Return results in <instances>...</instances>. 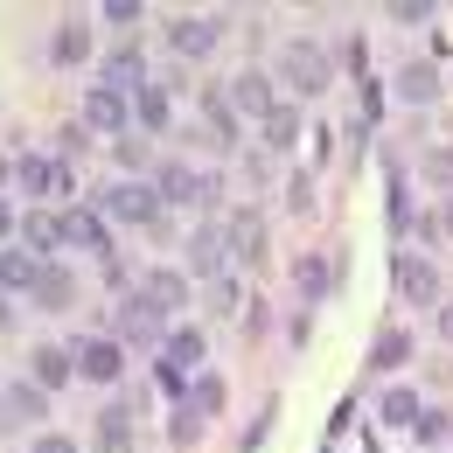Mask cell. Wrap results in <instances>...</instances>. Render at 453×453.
I'll return each mask as SVG.
<instances>
[{"instance_id": "7c38bea8", "label": "cell", "mask_w": 453, "mask_h": 453, "mask_svg": "<svg viewBox=\"0 0 453 453\" xmlns=\"http://www.w3.org/2000/svg\"><path fill=\"white\" fill-rule=\"evenodd\" d=\"M188 293H196V286H188V273H174V265L147 273V286H140V300H147L154 314H181V307H188Z\"/></svg>"}, {"instance_id": "8992f818", "label": "cell", "mask_w": 453, "mask_h": 453, "mask_svg": "<svg viewBox=\"0 0 453 453\" xmlns=\"http://www.w3.org/2000/svg\"><path fill=\"white\" fill-rule=\"evenodd\" d=\"M224 42V21H210V14H188V21H168V50L188 63H203L210 50Z\"/></svg>"}, {"instance_id": "e0dca14e", "label": "cell", "mask_w": 453, "mask_h": 453, "mask_svg": "<svg viewBox=\"0 0 453 453\" xmlns=\"http://www.w3.org/2000/svg\"><path fill=\"white\" fill-rule=\"evenodd\" d=\"M63 237L84 244V251H105V258H112V244H105V217H98V210H70V217H63Z\"/></svg>"}, {"instance_id": "603a6c76", "label": "cell", "mask_w": 453, "mask_h": 453, "mask_svg": "<svg viewBox=\"0 0 453 453\" xmlns=\"http://www.w3.org/2000/svg\"><path fill=\"white\" fill-rule=\"evenodd\" d=\"M98 453H133V418H126L119 404L98 411Z\"/></svg>"}, {"instance_id": "5b68a950", "label": "cell", "mask_w": 453, "mask_h": 453, "mask_svg": "<svg viewBox=\"0 0 453 453\" xmlns=\"http://www.w3.org/2000/svg\"><path fill=\"white\" fill-rule=\"evenodd\" d=\"M391 286L404 293V300L433 307V300H440V265H433V258H418V251H397V258H391Z\"/></svg>"}, {"instance_id": "52a82bcc", "label": "cell", "mask_w": 453, "mask_h": 453, "mask_svg": "<svg viewBox=\"0 0 453 453\" xmlns=\"http://www.w3.org/2000/svg\"><path fill=\"white\" fill-rule=\"evenodd\" d=\"M42 418H50V391L35 377H21V384L0 391V426H42Z\"/></svg>"}, {"instance_id": "5bb4252c", "label": "cell", "mask_w": 453, "mask_h": 453, "mask_svg": "<svg viewBox=\"0 0 453 453\" xmlns=\"http://www.w3.org/2000/svg\"><path fill=\"white\" fill-rule=\"evenodd\" d=\"M224 237H230L237 258H265V217H258V210H230Z\"/></svg>"}, {"instance_id": "836d02e7", "label": "cell", "mask_w": 453, "mask_h": 453, "mask_svg": "<svg viewBox=\"0 0 453 453\" xmlns=\"http://www.w3.org/2000/svg\"><path fill=\"white\" fill-rule=\"evenodd\" d=\"M210 307H217V314H237V307H244V286H237V280H217V286H210Z\"/></svg>"}, {"instance_id": "74e56055", "label": "cell", "mask_w": 453, "mask_h": 453, "mask_svg": "<svg viewBox=\"0 0 453 453\" xmlns=\"http://www.w3.org/2000/svg\"><path fill=\"white\" fill-rule=\"evenodd\" d=\"M7 230H21V224H14V210H7V203H0V237H7Z\"/></svg>"}, {"instance_id": "4dcf8cb0", "label": "cell", "mask_w": 453, "mask_h": 453, "mask_svg": "<svg viewBox=\"0 0 453 453\" xmlns=\"http://www.w3.org/2000/svg\"><path fill=\"white\" fill-rule=\"evenodd\" d=\"M188 404H196L203 418H210V411H224V384H217V377H196V384H188Z\"/></svg>"}, {"instance_id": "ffe728a7", "label": "cell", "mask_w": 453, "mask_h": 453, "mask_svg": "<svg viewBox=\"0 0 453 453\" xmlns=\"http://www.w3.org/2000/svg\"><path fill=\"white\" fill-rule=\"evenodd\" d=\"M35 280H42V258L21 244H0V286H35Z\"/></svg>"}, {"instance_id": "83f0119b", "label": "cell", "mask_w": 453, "mask_h": 453, "mask_svg": "<svg viewBox=\"0 0 453 453\" xmlns=\"http://www.w3.org/2000/svg\"><path fill=\"white\" fill-rule=\"evenodd\" d=\"M293 280H300V293H307V300H321V293H328V280H335V265H328V258H300V265H293Z\"/></svg>"}, {"instance_id": "d4e9b609", "label": "cell", "mask_w": 453, "mask_h": 453, "mask_svg": "<svg viewBox=\"0 0 453 453\" xmlns=\"http://www.w3.org/2000/svg\"><path fill=\"white\" fill-rule=\"evenodd\" d=\"M300 140V112L293 105H273V119H265V154H286Z\"/></svg>"}, {"instance_id": "9a60e30c", "label": "cell", "mask_w": 453, "mask_h": 453, "mask_svg": "<svg viewBox=\"0 0 453 453\" xmlns=\"http://www.w3.org/2000/svg\"><path fill=\"white\" fill-rule=\"evenodd\" d=\"M174 98H168V84H147V91H140V98H133V126H140V133H168L174 126Z\"/></svg>"}, {"instance_id": "44dd1931", "label": "cell", "mask_w": 453, "mask_h": 453, "mask_svg": "<svg viewBox=\"0 0 453 453\" xmlns=\"http://www.w3.org/2000/svg\"><path fill=\"white\" fill-rule=\"evenodd\" d=\"M70 377H77V356L70 349H35V384L42 391H63Z\"/></svg>"}, {"instance_id": "ab89813d", "label": "cell", "mask_w": 453, "mask_h": 453, "mask_svg": "<svg viewBox=\"0 0 453 453\" xmlns=\"http://www.w3.org/2000/svg\"><path fill=\"white\" fill-rule=\"evenodd\" d=\"M440 237H453V203H447V210H440Z\"/></svg>"}, {"instance_id": "277c9868", "label": "cell", "mask_w": 453, "mask_h": 453, "mask_svg": "<svg viewBox=\"0 0 453 453\" xmlns=\"http://www.w3.org/2000/svg\"><path fill=\"white\" fill-rule=\"evenodd\" d=\"M188 265H196L210 286H217V280H237V273H230V265H237V251H230L224 224H210V230H196V237H188Z\"/></svg>"}, {"instance_id": "3957f363", "label": "cell", "mask_w": 453, "mask_h": 453, "mask_svg": "<svg viewBox=\"0 0 453 453\" xmlns=\"http://www.w3.org/2000/svg\"><path fill=\"white\" fill-rule=\"evenodd\" d=\"M280 70H286V84H293V91H307V98L335 84V70H328V50H321V42H286Z\"/></svg>"}, {"instance_id": "9c48e42d", "label": "cell", "mask_w": 453, "mask_h": 453, "mask_svg": "<svg viewBox=\"0 0 453 453\" xmlns=\"http://www.w3.org/2000/svg\"><path fill=\"white\" fill-rule=\"evenodd\" d=\"M14 181H21V196H70V168H63L57 154H21L14 161Z\"/></svg>"}, {"instance_id": "f1b7e54d", "label": "cell", "mask_w": 453, "mask_h": 453, "mask_svg": "<svg viewBox=\"0 0 453 453\" xmlns=\"http://www.w3.org/2000/svg\"><path fill=\"white\" fill-rule=\"evenodd\" d=\"M203 112H210V126H217V133L230 140V126H237V112H230V91H224V84H210V91H203Z\"/></svg>"}, {"instance_id": "4316f807", "label": "cell", "mask_w": 453, "mask_h": 453, "mask_svg": "<svg viewBox=\"0 0 453 453\" xmlns=\"http://www.w3.org/2000/svg\"><path fill=\"white\" fill-rule=\"evenodd\" d=\"M70 293H77V280L57 273V265H42V280H35V307H70Z\"/></svg>"}, {"instance_id": "1f68e13d", "label": "cell", "mask_w": 453, "mask_h": 453, "mask_svg": "<svg viewBox=\"0 0 453 453\" xmlns=\"http://www.w3.org/2000/svg\"><path fill=\"white\" fill-rule=\"evenodd\" d=\"M418 440H426V447H447V440H453V418H447V411H426V418H418Z\"/></svg>"}, {"instance_id": "d6986e66", "label": "cell", "mask_w": 453, "mask_h": 453, "mask_svg": "<svg viewBox=\"0 0 453 453\" xmlns=\"http://www.w3.org/2000/svg\"><path fill=\"white\" fill-rule=\"evenodd\" d=\"M57 237H63V217H50V210H28L21 217V251H57Z\"/></svg>"}, {"instance_id": "d590c367", "label": "cell", "mask_w": 453, "mask_h": 453, "mask_svg": "<svg viewBox=\"0 0 453 453\" xmlns=\"http://www.w3.org/2000/svg\"><path fill=\"white\" fill-rule=\"evenodd\" d=\"M35 453H77V440H70V433H42V440H35Z\"/></svg>"}, {"instance_id": "484cf974", "label": "cell", "mask_w": 453, "mask_h": 453, "mask_svg": "<svg viewBox=\"0 0 453 453\" xmlns=\"http://www.w3.org/2000/svg\"><path fill=\"white\" fill-rule=\"evenodd\" d=\"M404 363H411V335H404V328L377 335V349H370V370H404Z\"/></svg>"}, {"instance_id": "f35d334b", "label": "cell", "mask_w": 453, "mask_h": 453, "mask_svg": "<svg viewBox=\"0 0 453 453\" xmlns=\"http://www.w3.org/2000/svg\"><path fill=\"white\" fill-rule=\"evenodd\" d=\"M440 335H447V342H453V307H440Z\"/></svg>"}, {"instance_id": "8d00e7d4", "label": "cell", "mask_w": 453, "mask_h": 453, "mask_svg": "<svg viewBox=\"0 0 453 453\" xmlns=\"http://www.w3.org/2000/svg\"><path fill=\"white\" fill-rule=\"evenodd\" d=\"M391 14H397V21H426V14H433V0H397Z\"/></svg>"}, {"instance_id": "8fae6325", "label": "cell", "mask_w": 453, "mask_h": 453, "mask_svg": "<svg viewBox=\"0 0 453 453\" xmlns=\"http://www.w3.org/2000/svg\"><path fill=\"white\" fill-rule=\"evenodd\" d=\"M84 126H91V133H119V140H126V126H133V98H119V91H105V84H98V91L84 98Z\"/></svg>"}, {"instance_id": "30bf717a", "label": "cell", "mask_w": 453, "mask_h": 453, "mask_svg": "<svg viewBox=\"0 0 453 453\" xmlns=\"http://www.w3.org/2000/svg\"><path fill=\"white\" fill-rule=\"evenodd\" d=\"M119 342H154V349H161V342H168V314H154L140 293H126V300H119Z\"/></svg>"}, {"instance_id": "6da1fadb", "label": "cell", "mask_w": 453, "mask_h": 453, "mask_svg": "<svg viewBox=\"0 0 453 453\" xmlns=\"http://www.w3.org/2000/svg\"><path fill=\"white\" fill-rule=\"evenodd\" d=\"M98 217L168 237V230H161V196H154V181H112V188H105V203H98Z\"/></svg>"}, {"instance_id": "2e32d148", "label": "cell", "mask_w": 453, "mask_h": 453, "mask_svg": "<svg viewBox=\"0 0 453 453\" xmlns=\"http://www.w3.org/2000/svg\"><path fill=\"white\" fill-rule=\"evenodd\" d=\"M377 418L404 433V426H418V418H426V404H418V391H404V384H391V391L377 397Z\"/></svg>"}, {"instance_id": "ac0fdd59", "label": "cell", "mask_w": 453, "mask_h": 453, "mask_svg": "<svg viewBox=\"0 0 453 453\" xmlns=\"http://www.w3.org/2000/svg\"><path fill=\"white\" fill-rule=\"evenodd\" d=\"M397 98H404V105L440 98V70H433V63H404V70H397Z\"/></svg>"}, {"instance_id": "cb8c5ba5", "label": "cell", "mask_w": 453, "mask_h": 453, "mask_svg": "<svg viewBox=\"0 0 453 453\" xmlns=\"http://www.w3.org/2000/svg\"><path fill=\"white\" fill-rule=\"evenodd\" d=\"M161 363H174V370L203 363V328H168V342H161Z\"/></svg>"}, {"instance_id": "f546056e", "label": "cell", "mask_w": 453, "mask_h": 453, "mask_svg": "<svg viewBox=\"0 0 453 453\" xmlns=\"http://www.w3.org/2000/svg\"><path fill=\"white\" fill-rule=\"evenodd\" d=\"M196 433H203V411H196V404H174V411H168V440H181V447H188Z\"/></svg>"}, {"instance_id": "7a4b0ae2", "label": "cell", "mask_w": 453, "mask_h": 453, "mask_svg": "<svg viewBox=\"0 0 453 453\" xmlns=\"http://www.w3.org/2000/svg\"><path fill=\"white\" fill-rule=\"evenodd\" d=\"M154 196H161V210H174V203H217L224 196V181L217 174H196V168H154Z\"/></svg>"}, {"instance_id": "d6a6232c", "label": "cell", "mask_w": 453, "mask_h": 453, "mask_svg": "<svg viewBox=\"0 0 453 453\" xmlns=\"http://www.w3.org/2000/svg\"><path fill=\"white\" fill-rule=\"evenodd\" d=\"M98 7H105V21H112V28H133V21L147 14V0H98Z\"/></svg>"}, {"instance_id": "e575fe53", "label": "cell", "mask_w": 453, "mask_h": 453, "mask_svg": "<svg viewBox=\"0 0 453 453\" xmlns=\"http://www.w3.org/2000/svg\"><path fill=\"white\" fill-rule=\"evenodd\" d=\"M426 181H440V188H453V154L440 147V154H426Z\"/></svg>"}, {"instance_id": "7402d4cb", "label": "cell", "mask_w": 453, "mask_h": 453, "mask_svg": "<svg viewBox=\"0 0 453 453\" xmlns=\"http://www.w3.org/2000/svg\"><path fill=\"white\" fill-rule=\"evenodd\" d=\"M50 57H57L63 70H77V63L91 57V28H84V21H63V28H57V42H50Z\"/></svg>"}, {"instance_id": "60d3db41", "label": "cell", "mask_w": 453, "mask_h": 453, "mask_svg": "<svg viewBox=\"0 0 453 453\" xmlns=\"http://www.w3.org/2000/svg\"><path fill=\"white\" fill-rule=\"evenodd\" d=\"M7 174H14V168H7V161H0V188H7Z\"/></svg>"}, {"instance_id": "ba28073f", "label": "cell", "mask_w": 453, "mask_h": 453, "mask_svg": "<svg viewBox=\"0 0 453 453\" xmlns=\"http://www.w3.org/2000/svg\"><path fill=\"white\" fill-rule=\"evenodd\" d=\"M119 370H126V342H105V335H84V342H77V377H91V384H119Z\"/></svg>"}, {"instance_id": "4fadbf2b", "label": "cell", "mask_w": 453, "mask_h": 453, "mask_svg": "<svg viewBox=\"0 0 453 453\" xmlns=\"http://www.w3.org/2000/svg\"><path fill=\"white\" fill-rule=\"evenodd\" d=\"M230 112L237 119H273V84H265V70L230 77Z\"/></svg>"}]
</instances>
